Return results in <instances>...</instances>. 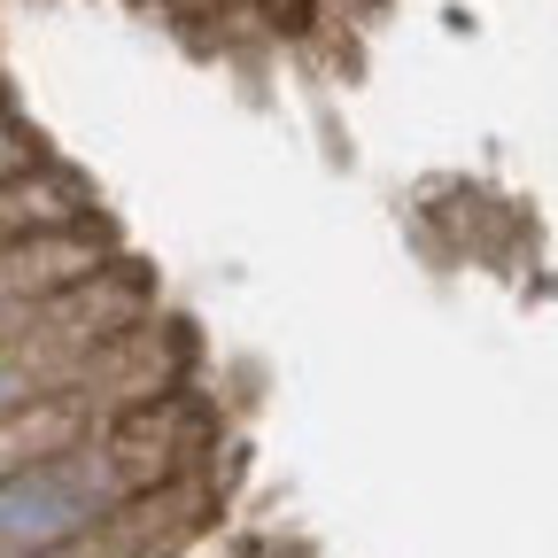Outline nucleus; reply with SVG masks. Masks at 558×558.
Returning <instances> with one entry per match:
<instances>
[{
    "label": "nucleus",
    "mask_w": 558,
    "mask_h": 558,
    "mask_svg": "<svg viewBox=\"0 0 558 558\" xmlns=\"http://www.w3.org/2000/svg\"><path fill=\"white\" fill-rule=\"evenodd\" d=\"M132 497V481L109 450V435L94 427L86 442H62L32 465L0 473V558H39L94 535L117 505Z\"/></svg>",
    "instance_id": "nucleus-1"
}]
</instances>
